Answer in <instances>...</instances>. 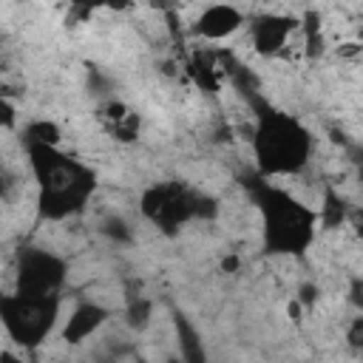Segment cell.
Here are the masks:
<instances>
[{
  "mask_svg": "<svg viewBox=\"0 0 363 363\" xmlns=\"http://www.w3.org/2000/svg\"><path fill=\"white\" fill-rule=\"evenodd\" d=\"M346 159L360 170V167H363V142H352V145L346 147Z\"/></svg>",
  "mask_w": 363,
  "mask_h": 363,
  "instance_id": "603a6c76",
  "label": "cell"
},
{
  "mask_svg": "<svg viewBox=\"0 0 363 363\" xmlns=\"http://www.w3.org/2000/svg\"><path fill=\"white\" fill-rule=\"evenodd\" d=\"M318 298H320V289H318V284H312V281H303V284L298 286V292H295V301H298L303 309H312V306L318 303Z\"/></svg>",
  "mask_w": 363,
  "mask_h": 363,
  "instance_id": "e0dca14e",
  "label": "cell"
},
{
  "mask_svg": "<svg viewBox=\"0 0 363 363\" xmlns=\"http://www.w3.org/2000/svg\"><path fill=\"white\" fill-rule=\"evenodd\" d=\"M252 150L264 176H289L306 164L312 153V136L298 119L278 111H264L255 122Z\"/></svg>",
  "mask_w": 363,
  "mask_h": 363,
  "instance_id": "7a4b0ae2",
  "label": "cell"
},
{
  "mask_svg": "<svg viewBox=\"0 0 363 363\" xmlns=\"http://www.w3.org/2000/svg\"><path fill=\"white\" fill-rule=\"evenodd\" d=\"M349 210L352 207L346 204V199H340L335 190H326L323 201H320V210H318V224L326 227V230H335V227L349 221Z\"/></svg>",
  "mask_w": 363,
  "mask_h": 363,
  "instance_id": "7c38bea8",
  "label": "cell"
},
{
  "mask_svg": "<svg viewBox=\"0 0 363 363\" xmlns=\"http://www.w3.org/2000/svg\"><path fill=\"white\" fill-rule=\"evenodd\" d=\"M65 278V264L45 250H28L20 258L17 292L28 298H54Z\"/></svg>",
  "mask_w": 363,
  "mask_h": 363,
  "instance_id": "8992f818",
  "label": "cell"
},
{
  "mask_svg": "<svg viewBox=\"0 0 363 363\" xmlns=\"http://www.w3.org/2000/svg\"><path fill=\"white\" fill-rule=\"evenodd\" d=\"M176 337H179V352L184 363H207L204 340L184 315H176Z\"/></svg>",
  "mask_w": 363,
  "mask_h": 363,
  "instance_id": "8fae6325",
  "label": "cell"
},
{
  "mask_svg": "<svg viewBox=\"0 0 363 363\" xmlns=\"http://www.w3.org/2000/svg\"><path fill=\"white\" fill-rule=\"evenodd\" d=\"M360 54H363V43L360 40H349V43H340L337 45V57L352 60V57H360Z\"/></svg>",
  "mask_w": 363,
  "mask_h": 363,
  "instance_id": "7402d4cb",
  "label": "cell"
},
{
  "mask_svg": "<svg viewBox=\"0 0 363 363\" xmlns=\"http://www.w3.org/2000/svg\"><path fill=\"white\" fill-rule=\"evenodd\" d=\"M298 28H301V23H298L295 17L264 14V17L252 20V26H250L252 48H255L258 54H264V57H272V54H278V51L289 43L292 31H298Z\"/></svg>",
  "mask_w": 363,
  "mask_h": 363,
  "instance_id": "52a82bcc",
  "label": "cell"
},
{
  "mask_svg": "<svg viewBox=\"0 0 363 363\" xmlns=\"http://www.w3.org/2000/svg\"><path fill=\"white\" fill-rule=\"evenodd\" d=\"M99 230H102V235H108L113 244H130V241H133V230H130V224H128L122 216H108Z\"/></svg>",
  "mask_w": 363,
  "mask_h": 363,
  "instance_id": "9a60e30c",
  "label": "cell"
},
{
  "mask_svg": "<svg viewBox=\"0 0 363 363\" xmlns=\"http://www.w3.org/2000/svg\"><path fill=\"white\" fill-rule=\"evenodd\" d=\"M105 320H108V309L99 306V303H94V301H85V303H79V306L68 315V320H65V326H62V337H65L68 343H82V340H85L88 335H94Z\"/></svg>",
  "mask_w": 363,
  "mask_h": 363,
  "instance_id": "9c48e42d",
  "label": "cell"
},
{
  "mask_svg": "<svg viewBox=\"0 0 363 363\" xmlns=\"http://www.w3.org/2000/svg\"><path fill=\"white\" fill-rule=\"evenodd\" d=\"M99 116H102V119L111 125V130H113V128H119L122 122H128L130 111H128L125 102H119V99H108V102L99 108Z\"/></svg>",
  "mask_w": 363,
  "mask_h": 363,
  "instance_id": "2e32d148",
  "label": "cell"
},
{
  "mask_svg": "<svg viewBox=\"0 0 363 363\" xmlns=\"http://www.w3.org/2000/svg\"><path fill=\"white\" fill-rule=\"evenodd\" d=\"M258 207L264 218V238L272 252H303L312 244L318 213L306 204L295 201L284 190H272L269 184L258 187Z\"/></svg>",
  "mask_w": 363,
  "mask_h": 363,
  "instance_id": "3957f363",
  "label": "cell"
},
{
  "mask_svg": "<svg viewBox=\"0 0 363 363\" xmlns=\"http://www.w3.org/2000/svg\"><path fill=\"white\" fill-rule=\"evenodd\" d=\"M150 312H153L150 301H147V298H139V295H133V298L128 301V309H125V320H128V326H130V329L142 332V329L150 323Z\"/></svg>",
  "mask_w": 363,
  "mask_h": 363,
  "instance_id": "5bb4252c",
  "label": "cell"
},
{
  "mask_svg": "<svg viewBox=\"0 0 363 363\" xmlns=\"http://www.w3.org/2000/svg\"><path fill=\"white\" fill-rule=\"evenodd\" d=\"M221 269H224V272H235V269H238V258H235V255H227V258L221 261Z\"/></svg>",
  "mask_w": 363,
  "mask_h": 363,
  "instance_id": "484cf974",
  "label": "cell"
},
{
  "mask_svg": "<svg viewBox=\"0 0 363 363\" xmlns=\"http://www.w3.org/2000/svg\"><path fill=\"white\" fill-rule=\"evenodd\" d=\"M349 303L363 315V278L360 275L349 281Z\"/></svg>",
  "mask_w": 363,
  "mask_h": 363,
  "instance_id": "ffe728a7",
  "label": "cell"
},
{
  "mask_svg": "<svg viewBox=\"0 0 363 363\" xmlns=\"http://www.w3.org/2000/svg\"><path fill=\"white\" fill-rule=\"evenodd\" d=\"M139 210L147 221H153L164 233H176V227H182L193 216H204V213L213 216L216 213L210 199H201V196L190 193L182 184H153V187H147L142 193Z\"/></svg>",
  "mask_w": 363,
  "mask_h": 363,
  "instance_id": "277c9868",
  "label": "cell"
},
{
  "mask_svg": "<svg viewBox=\"0 0 363 363\" xmlns=\"http://www.w3.org/2000/svg\"><path fill=\"white\" fill-rule=\"evenodd\" d=\"M244 26V14L235 9V6H224V3H216V6H207L196 23H193V31L204 40H224L230 34H235L238 28Z\"/></svg>",
  "mask_w": 363,
  "mask_h": 363,
  "instance_id": "ba28073f",
  "label": "cell"
},
{
  "mask_svg": "<svg viewBox=\"0 0 363 363\" xmlns=\"http://www.w3.org/2000/svg\"><path fill=\"white\" fill-rule=\"evenodd\" d=\"M28 156L40 182V213L45 218H65L82 210L94 190V173L85 164L57 153V147L28 145Z\"/></svg>",
  "mask_w": 363,
  "mask_h": 363,
  "instance_id": "6da1fadb",
  "label": "cell"
},
{
  "mask_svg": "<svg viewBox=\"0 0 363 363\" xmlns=\"http://www.w3.org/2000/svg\"><path fill=\"white\" fill-rule=\"evenodd\" d=\"M354 233H357V238H363V224H354Z\"/></svg>",
  "mask_w": 363,
  "mask_h": 363,
  "instance_id": "4316f807",
  "label": "cell"
},
{
  "mask_svg": "<svg viewBox=\"0 0 363 363\" xmlns=\"http://www.w3.org/2000/svg\"><path fill=\"white\" fill-rule=\"evenodd\" d=\"M14 113H17V108L11 105V99H9V96H3V99H0V122H3V128H6V130H11V128H14Z\"/></svg>",
  "mask_w": 363,
  "mask_h": 363,
  "instance_id": "44dd1931",
  "label": "cell"
},
{
  "mask_svg": "<svg viewBox=\"0 0 363 363\" xmlns=\"http://www.w3.org/2000/svg\"><path fill=\"white\" fill-rule=\"evenodd\" d=\"M0 309L9 335L23 346H34L43 340L57 318V298H28L14 292L3 298Z\"/></svg>",
  "mask_w": 363,
  "mask_h": 363,
  "instance_id": "5b68a950",
  "label": "cell"
},
{
  "mask_svg": "<svg viewBox=\"0 0 363 363\" xmlns=\"http://www.w3.org/2000/svg\"><path fill=\"white\" fill-rule=\"evenodd\" d=\"M0 363H23V357L14 354L11 349H3V352H0Z\"/></svg>",
  "mask_w": 363,
  "mask_h": 363,
  "instance_id": "d4e9b609",
  "label": "cell"
},
{
  "mask_svg": "<svg viewBox=\"0 0 363 363\" xmlns=\"http://www.w3.org/2000/svg\"><path fill=\"white\" fill-rule=\"evenodd\" d=\"M357 179H360V182H363V167H360V170H357Z\"/></svg>",
  "mask_w": 363,
  "mask_h": 363,
  "instance_id": "83f0119b",
  "label": "cell"
},
{
  "mask_svg": "<svg viewBox=\"0 0 363 363\" xmlns=\"http://www.w3.org/2000/svg\"><path fill=\"white\" fill-rule=\"evenodd\" d=\"M187 77L207 94H216L221 88V77H224V68L221 62H216L213 54H201L196 51L190 60H187Z\"/></svg>",
  "mask_w": 363,
  "mask_h": 363,
  "instance_id": "30bf717a",
  "label": "cell"
},
{
  "mask_svg": "<svg viewBox=\"0 0 363 363\" xmlns=\"http://www.w3.org/2000/svg\"><path fill=\"white\" fill-rule=\"evenodd\" d=\"M60 128L51 119H37L26 128V142L28 145H43V147H57L60 145Z\"/></svg>",
  "mask_w": 363,
  "mask_h": 363,
  "instance_id": "4fadbf2b",
  "label": "cell"
},
{
  "mask_svg": "<svg viewBox=\"0 0 363 363\" xmlns=\"http://www.w3.org/2000/svg\"><path fill=\"white\" fill-rule=\"evenodd\" d=\"M346 340H349V346H352V349H363V315H360V318H354V320L349 323Z\"/></svg>",
  "mask_w": 363,
  "mask_h": 363,
  "instance_id": "d6986e66",
  "label": "cell"
},
{
  "mask_svg": "<svg viewBox=\"0 0 363 363\" xmlns=\"http://www.w3.org/2000/svg\"><path fill=\"white\" fill-rule=\"evenodd\" d=\"M323 34L320 31H312V34H303V54L309 57V60H315V57H320L323 54Z\"/></svg>",
  "mask_w": 363,
  "mask_h": 363,
  "instance_id": "ac0fdd59",
  "label": "cell"
},
{
  "mask_svg": "<svg viewBox=\"0 0 363 363\" xmlns=\"http://www.w3.org/2000/svg\"><path fill=\"white\" fill-rule=\"evenodd\" d=\"M286 315H289L292 320H301V315H303V306H301L298 301H289V303H286Z\"/></svg>",
  "mask_w": 363,
  "mask_h": 363,
  "instance_id": "cb8c5ba5",
  "label": "cell"
}]
</instances>
